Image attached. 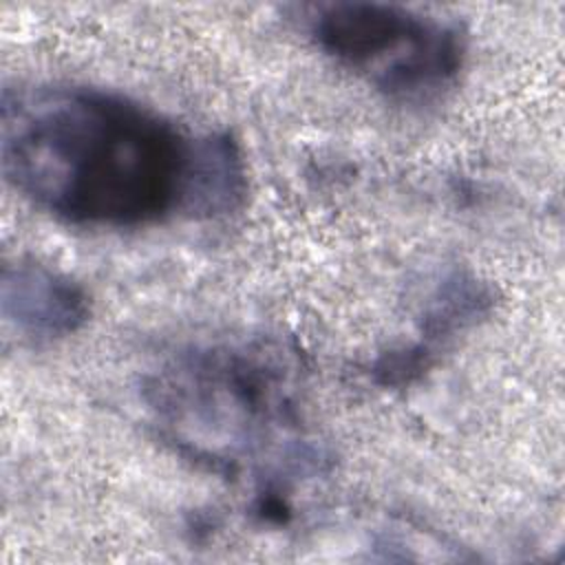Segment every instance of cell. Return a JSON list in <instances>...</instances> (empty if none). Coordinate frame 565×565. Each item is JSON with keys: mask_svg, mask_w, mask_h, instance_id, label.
I'll list each match as a JSON object with an SVG mask.
<instances>
[{"mask_svg": "<svg viewBox=\"0 0 565 565\" xmlns=\"http://www.w3.org/2000/svg\"><path fill=\"white\" fill-rule=\"evenodd\" d=\"M0 113L4 179L66 223L139 227L177 214L216 218L245 203L247 168L227 132L190 135L128 95L7 86Z\"/></svg>", "mask_w": 565, "mask_h": 565, "instance_id": "obj_1", "label": "cell"}, {"mask_svg": "<svg viewBox=\"0 0 565 565\" xmlns=\"http://www.w3.org/2000/svg\"><path fill=\"white\" fill-rule=\"evenodd\" d=\"M302 22L329 60L399 104L424 106L444 97L468 53L459 22L402 4H316Z\"/></svg>", "mask_w": 565, "mask_h": 565, "instance_id": "obj_3", "label": "cell"}, {"mask_svg": "<svg viewBox=\"0 0 565 565\" xmlns=\"http://www.w3.org/2000/svg\"><path fill=\"white\" fill-rule=\"evenodd\" d=\"M0 307L4 324L33 344L73 335L90 316L86 289L68 274L35 258L4 263Z\"/></svg>", "mask_w": 565, "mask_h": 565, "instance_id": "obj_4", "label": "cell"}, {"mask_svg": "<svg viewBox=\"0 0 565 565\" xmlns=\"http://www.w3.org/2000/svg\"><path fill=\"white\" fill-rule=\"evenodd\" d=\"M159 437L221 475H254L260 510L282 512V488L311 459L302 439V382L291 349L274 338L190 347L146 377Z\"/></svg>", "mask_w": 565, "mask_h": 565, "instance_id": "obj_2", "label": "cell"}, {"mask_svg": "<svg viewBox=\"0 0 565 565\" xmlns=\"http://www.w3.org/2000/svg\"><path fill=\"white\" fill-rule=\"evenodd\" d=\"M492 305L494 296L488 285L470 274L452 271L437 285L424 309L419 340L384 353L373 366L375 380L382 386H404L415 382L430 369L437 349L475 327L490 313Z\"/></svg>", "mask_w": 565, "mask_h": 565, "instance_id": "obj_5", "label": "cell"}]
</instances>
